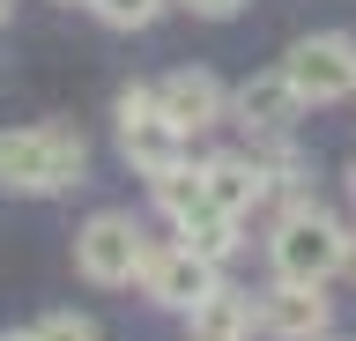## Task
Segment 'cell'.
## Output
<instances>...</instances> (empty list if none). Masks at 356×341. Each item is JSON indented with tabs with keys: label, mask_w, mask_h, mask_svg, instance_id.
I'll return each instance as SVG.
<instances>
[{
	"label": "cell",
	"mask_w": 356,
	"mask_h": 341,
	"mask_svg": "<svg viewBox=\"0 0 356 341\" xmlns=\"http://www.w3.org/2000/svg\"><path fill=\"white\" fill-rule=\"evenodd\" d=\"M89 178V149L74 126H8L0 134V193H67Z\"/></svg>",
	"instance_id": "6da1fadb"
},
{
	"label": "cell",
	"mask_w": 356,
	"mask_h": 341,
	"mask_svg": "<svg viewBox=\"0 0 356 341\" xmlns=\"http://www.w3.org/2000/svg\"><path fill=\"white\" fill-rule=\"evenodd\" d=\"M267 260H275L282 282H334L341 260H349V230L334 223V215H319V201L282 208V223L267 238Z\"/></svg>",
	"instance_id": "7a4b0ae2"
},
{
	"label": "cell",
	"mask_w": 356,
	"mask_h": 341,
	"mask_svg": "<svg viewBox=\"0 0 356 341\" xmlns=\"http://www.w3.org/2000/svg\"><path fill=\"white\" fill-rule=\"evenodd\" d=\"M141 260H149V245H141L134 215H89V223L74 230V267H82V282H97V290L141 282Z\"/></svg>",
	"instance_id": "3957f363"
},
{
	"label": "cell",
	"mask_w": 356,
	"mask_h": 341,
	"mask_svg": "<svg viewBox=\"0 0 356 341\" xmlns=\"http://www.w3.org/2000/svg\"><path fill=\"white\" fill-rule=\"evenodd\" d=\"M282 74L297 82L305 104H341V97H356V38H341V30L297 38L289 60H282Z\"/></svg>",
	"instance_id": "277c9868"
},
{
	"label": "cell",
	"mask_w": 356,
	"mask_h": 341,
	"mask_svg": "<svg viewBox=\"0 0 356 341\" xmlns=\"http://www.w3.org/2000/svg\"><path fill=\"white\" fill-rule=\"evenodd\" d=\"M119 149H127V163L141 171V178H156V171L186 163V134L156 112V90H141V82H134V90H119Z\"/></svg>",
	"instance_id": "5b68a950"
},
{
	"label": "cell",
	"mask_w": 356,
	"mask_h": 341,
	"mask_svg": "<svg viewBox=\"0 0 356 341\" xmlns=\"http://www.w3.org/2000/svg\"><path fill=\"white\" fill-rule=\"evenodd\" d=\"M141 290H149V304H163V312H193L200 297L216 290V260H200V252L186 245H149V260H141Z\"/></svg>",
	"instance_id": "8992f818"
},
{
	"label": "cell",
	"mask_w": 356,
	"mask_h": 341,
	"mask_svg": "<svg viewBox=\"0 0 356 341\" xmlns=\"http://www.w3.org/2000/svg\"><path fill=\"white\" fill-rule=\"evenodd\" d=\"M327 326H334L327 282H275L260 297V334H275V341H319Z\"/></svg>",
	"instance_id": "52a82bcc"
},
{
	"label": "cell",
	"mask_w": 356,
	"mask_h": 341,
	"mask_svg": "<svg viewBox=\"0 0 356 341\" xmlns=\"http://www.w3.org/2000/svg\"><path fill=\"white\" fill-rule=\"evenodd\" d=\"M156 112L171 119L178 134H208L230 119V90H222L208 67H178L171 82H156Z\"/></svg>",
	"instance_id": "ba28073f"
},
{
	"label": "cell",
	"mask_w": 356,
	"mask_h": 341,
	"mask_svg": "<svg viewBox=\"0 0 356 341\" xmlns=\"http://www.w3.org/2000/svg\"><path fill=\"white\" fill-rule=\"evenodd\" d=\"M230 112H238V126H252V134H267V141H282L297 119H305V97H297V82H289L282 67H267V74H252L238 97H230Z\"/></svg>",
	"instance_id": "9c48e42d"
},
{
	"label": "cell",
	"mask_w": 356,
	"mask_h": 341,
	"mask_svg": "<svg viewBox=\"0 0 356 341\" xmlns=\"http://www.w3.org/2000/svg\"><path fill=\"white\" fill-rule=\"evenodd\" d=\"M200 193L222 215H252L267 201V171H260V156H208L200 163Z\"/></svg>",
	"instance_id": "30bf717a"
},
{
	"label": "cell",
	"mask_w": 356,
	"mask_h": 341,
	"mask_svg": "<svg viewBox=\"0 0 356 341\" xmlns=\"http://www.w3.org/2000/svg\"><path fill=\"white\" fill-rule=\"evenodd\" d=\"M186 319H193V341H252V326H260V312H252V297L222 290V282H216L208 297H200V304H193Z\"/></svg>",
	"instance_id": "8fae6325"
},
{
	"label": "cell",
	"mask_w": 356,
	"mask_h": 341,
	"mask_svg": "<svg viewBox=\"0 0 356 341\" xmlns=\"http://www.w3.org/2000/svg\"><path fill=\"white\" fill-rule=\"evenodd\" d=\"M178 245L186 252H200V260H230V252H238V215H222V208H193V215H186V223H178Z\"/></svg>",
	"instance_id": "7c38bea8"
},
{
	"label": "cell",
	"mask_w": 356,
	"mask_h": 341,
	"mask_svg": "<svg viewBox=\"0 0 356 341\" xmlns=\"http://www.w3.org/2000/svg\"><path fill=\"white\" fill-rule=\"evenodd\" d=\"M149 193H156V208H163L171 223H186L193 208H208V193H200V163H171V171H156Z\"/></svg>",
	"instance_id": "4fadbf2b"
},
{
	"label": "cell",
	"mask_w": 356,
	"mask_h": 341,
	"mask_svg": "<svg viewBox=\"0 0 356 341\" xmlns=\"http://www.w3.org/2000/svg\"><path fill=\"white\" fill-rule=\"evenodd\" d=\"M30 341H104L97 334V319L89 312H52V319H38V334Z\"/></svg>",
	"instance_id": "5bb4252c"
},
{
	"label": "cell",
	"mask_w": 356,
	"mask_h": 341,
	"mask_svg": "<svg viewBox=\"0 0 356 341\" xmlns=\"http://www.w3.org/2000/svg\"><path fill=\"white\" fill-rule=\"evenodd\" d=\"M89 8H97L111 30H141V23H156V8H163V0H89Z\"/></svg>",
	"instance_id": "9a60e30c"
},
{
	"label": "cell",
	"mask_w": 356,
	"mask_h": 341,
	"mask_svg": "<svg viewBox=\"0 0 356 341\" xmlns=\"http://www.w3.org/2000/svg\"><path fill=\"white\" fill-rule=\"evenodd\" d=\"M186 8H193V15H208V23H230V15H238V8H252V0H186Z\"/></svg>",
	"instance_id": "2e32d148"
},
{
	"label": "cell",
	"mask_w": 356,
	"mask_h": 341,
	"mask_svg": "<svg viewBox=\"0 0 356 341\" xmlns=\"http://www.w3.org/2000/svg\"><path fill=\"white\" fill-rule=\"evenodd\" d=\"M8 15H15V0H0V23H8Z\"/></svg>",
	"instance_id": "e0dca14e"
},
{
	"label": "cell",
	"mask_w": 356,
	"mask_h": 341,
	"mask_svg": "<svg viewBox=\"0 0 356 341\" xmlns=\"http://www.w3.org/2000/svg\"><path fill=\"white\" fill-rule=\"evenodd\" d=\"M341 267H349V274H356V245H349V260H341Z\"/></svg>",
	"instance_id": "ac0fdd59"
},
{
	"label": "cell",
	"mask_w": 356,
	"mask_h": 341,
	"mask_svg": "<svg viewBox=\"0 0 356 341\" xmlns=\"http://www.w3.org/2000/svg\"><path fill=\"white\" fill-rule=\"evenodd\" d=\"M0 341H30V334H0Z\"/></svg>",
	"instance_id": "d6986e66"
},
{
	"label": "cell",
	"mask_w": 356,
	"mask_h": 341,
	"mask_svg": "<svg viewBox=\"0 0 356 341\" xmlns=\"http://www.w3.org/2000/svg\"><path fill=\"white\" fill-rule=\"evenodd\" d=\"M349 185H356V163H349Z\"/></svg>",
	"instance_id": "ffe728a7"
},
{
	"label": "cell",
	"mask_w": 356,
	"mask_h": 341,
	"mask_svg": "<svg viewBox=\"0 0 356 341\" xmlns=\"http://www.w3.org/2000/svg\"><path fill=\"white\" fill-rule=\"evenodd\" d=\"M319 341H327V334H319Z\"/></svg>",
	"instance_id": "44dd1931"
}]
</instances>
